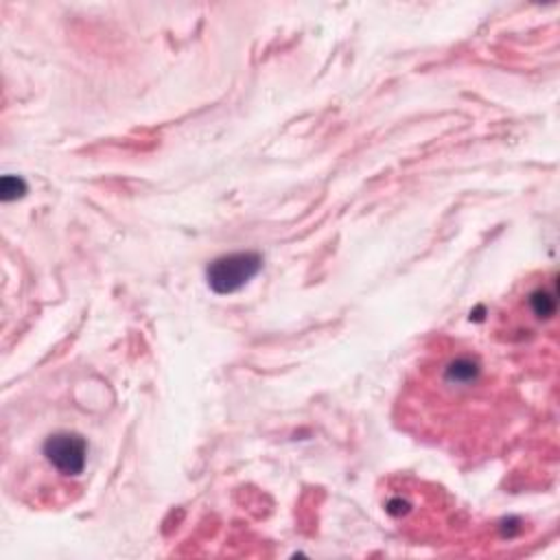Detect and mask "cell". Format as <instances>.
Here are the masks:
<instances>
[{"mask_svg":"<svg viewBox=\"0 0 560 560\" xmlns=\"http://www.w3.org/2000/svg\"><path fill=\"white\" fill-rule=\"evenodd\" d=\"M262 267V258L256 252H234L219 256L206 269L208 284L214 293L225 295L247 284Z\"/></svg>","mask_w":560,"mask_h":560,"instance_id":"1","label":"cell"},{"mask_svg":"<svg viewBox=\"0 0 560 560\" xmlns=\"http://www.w3.org/2000/svg\"><path fill=\"white\" fill-rule=\"evenodd\" d=\"M22 192H24V182H22V179L11 177V175H7V177L2 179V199H4V201L13 199V197H20Z\"/></svg>","mask_w":560,"mask_h":560,"instance_id":"3","label":"cell"},{"mask_svg":"<svg viewBox=\"0 0 560 560\" xmlns=\"http://www.w3.org/2000/svg\"><path fill=\"white\" fill-rule=\"evenodd\" d=\"M42 453L59 475H81L88 462V442L79 433L59 431L44 440Z\"/></svg>","mask_w":560,"mask_h":560,"instance_id":"2","label":"cell"}]
</instances>
